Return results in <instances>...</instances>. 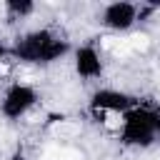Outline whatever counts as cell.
I'll list each match as a JSON object with an SVG mask.
<instances>
[{"label":"cell","instance_id":"cell-1","mask_svg":"<svg viewBox=\"0 0 160 160\" xmlns=\"http://www.w3.org/2000/svg\"><path fill=\"white\" fill-rule=\"evenodd\" d=\"M75 45L55 28L38 25L18 32L10 42V58L18 65L28 68H50L72 55Z\"/></svg>","mask_w":160,"mask_h":160},{"label":"cell","instance_id":"cell-2","mask_svg":"<svg viewBox=\"0 0 160 160\" xmlns=\"http://www.w3.org/2000/svg\"><path fill=\"white\" fill-rule=\"evenodd\" d=\"M122 148L130 150H150L160 140V108L138 102L122 115L120 130L115 135Z\"/></svg>","mask_w":160,"mask_h":160},{"label":"cell","instance_id":"cell-3","mask_svg":"<svg viewBox=\"0 0 160 160\" xmlns=\"http://www.w3.org/2000/svg\"><path fill=\"white\" fill-rule=\"evenodd\" d=\"M138 102H140V100H138L132 92L122 90V88L98 85V88L90 92V98H88V115H90L98 125H102L105 130H110V132L118 135L120 122H122V115H125L130 108H135Z\"/></svg>","mask_w":160,"mask_h":160},{"label":"cell","instance_id":"cell-4","mask_svg":"<svg viewBox=\"0 0 160 160\" xmlns=\"http://www.w3.org/2000/svg\"><path fill=\"white\" fill-rule=\"evenodd\" d=\"M38 105H40V90L32 82L12 80L0 92V118L8 120V122L25 120Z\"/></svg>","mask_w":160,"mask_h":160},{"label":"cell","instance_id":"cell-5","mask_svg":"<svg viewBox=\"0 0 160 160\" xmlns=\"http://www.w3.org/2000/svg\"><path fill=\"white\" fill-rule=\"evenodd\" d=\"M140 10H142V5H138V2L112 0L98 10V22L108 32H130L140 22Z\"/></svg>","mask_w":160,"mask_h":160},{"label":"cell","instance_id":"cell-6","mask_svg":"<svg viewBox=\"0 0 160 160\" xmlns=\"http://www.w3.org/2000/svg\"><path fill=\"white\" fill-rule=\"evenodd\" d=\"M70 62H72V72L78 80L82 82H98L102 80L105 75V58H102V50L92 42H82V45H75L72 55H70Z\"/></svg>","mask_w":160,"mask_h":160},{"label":"cell","instance_id":"cell-7","mask_svg":"<svg viewBox=\"0 0 160 160\" xmlns=\"http://www.w3.org/2000/svg\"><path fill=\"white\" fill-rule=\"evenodd\" d=\"M2 10L8 12L10 20H28L30 15H35L38 5L32 0H5L2 2Z\"/></svg>","mask_w":160,"mask_h":160},{"label":"cell","instance_id":"cell-8","mask_svg":"<svg viewBox=\"0 0 160 160\" xmlns=\"http://www.w3.org/2000/svg\"><path fill=\"white\" fill-rule=\"evenodd\" d=\"M8 60H12V58H10V45L0 42V65H2V62H8Z\"/></svg>","mask_w":160,"mask_h":160}]
</instances>
